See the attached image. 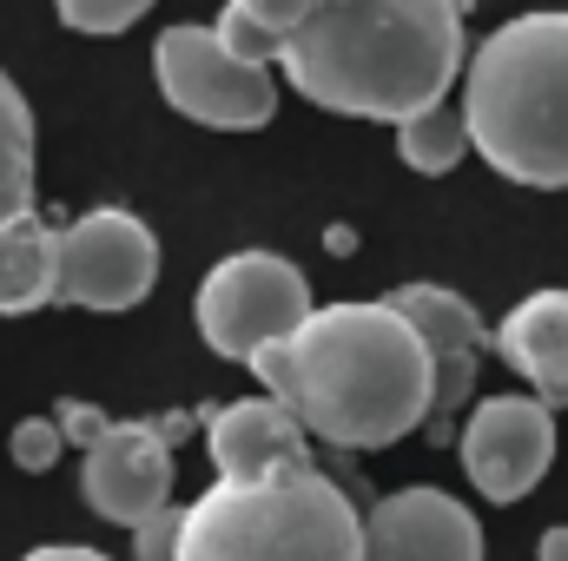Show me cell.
I'll return each mask as SVG.
<instances>
[{"label":"cell","mask_w":568,"mask_h":561,"mask_svg":"<svg viewBox=\"0 0 568 561\" xmlns=\"http://www.w3.org/2000/svg\"><path fill=\"white\" fill-rule=\"evenodd\" d=\"M192 310H199L205 350L252 370V357L284 344L291 330H304V317L317 304H311V278L291 258H278V252H232V258H219L205 272Z\"/></svg>","instance_id":"obj_5"},{"label":"cell","mask_w":568,"mask_h":561,"mask_svg":"<svg viewBox=\"0 0 568 561\" xmlns=\"http://www.w3.org/2000/svg\"><path fill=\"white\" fill-rule=\"evenodd\" d=\"M536 561H568V529H542V542H536Z\"/></svg>","instance_id":"obj_24"},{"label":"cell","mask_w":568,"mask_h":561,"mask_svg":"<svg viewBox=\"0 0 568 561\" xmlns=\"http://www.w3.org/2000/svg\"><path fill=\"white\" fill-rule=\"evenodd\" d=\"M33 212V106L0 73V232Z\"/></svg>","instance_id":"obj_15"},{"label":"cell","mask_w":568,"mask_h":561,"mask_svg":"<svg viewBox=\"0 0 568 561\" xmlns=\"http://www.w3.org/2000/svg\"><path fill=\"white\" fill-rule=\"evenodd\" d=\"M496 357L529 377L549 410L568 404V290H529L496 324Z\"/></svg>","instance_id":"obj_13"},{"label":"cell","mask_w":568,"mask_h":561,"mask_svg":"<svg viewBox=\"0 0 568 561\" xmlns=\"http://www.w3.org/2000/svg\"><path fill=\"white\" fill-rule=\"evenodd\" d=\"M469 0H324L284 40V80L324 113L404 126L469 73Z\"/></svg>","instance_id":"obj_2"},{"label":"cell","mask_w":568,"mask_h":561,"mask_svg":"<svg viewBox=\"0 0 568 561\" xmlns=\"http://www.w3.org/2000/svg\"><path fill=\"white\" fill-rule=\"evenodd\" d=\"M463 126L496 178L568 192V13H516L469 53Z\"/></svg>","instance_id":"obj_3"},{"label":"cell","mask_w":568,"mask_h":561,"mask_svg":"<svg viewBox=\"0 0 568 561\" xmlns=\"http://www.w3.org/2000/svg\"><path fill=\"white\" fill-rule=\"evenodd\" d=\"M212 27H219V40H225L239 60H252V67H278L284 60V33H272L245 0H225V13H219Z\"/></svg>","instance_id":"obj_17"},{"label":"cell","mask_w":568,"mask_h":561,"mask_svg":"<svg viewBox=\"0 0 568 561\" xmlns=\"http://www.w3.org/2000/svg\"><path fill=\"white\" fill-rule=\"evenodd\" d=\"M456 442H463V469L476 496L523 502L556 462V410L542 397H483Z\"/></svg>","instance_id":"obj_8"},{"label":"cell","mask_w":568,"mask_h":561,"mask_svg":"<svg viewBox=\"0 0 568 561\" xmlns=\"http://www.w3.org/2000/svg\"><path fill=\"white\" fill-rule=\"evenodd\" d=\"M159 429H165V442H185V429H192V417H185V410H172V417H159Z\"/></svg>","instance_id":"obj_26"},{"label":"cell","mask_w":568,"mask_h":561,"mask_svg":"<svg viewBox=\"0 0 568 561\" xmlns=\"http://www.w3.org/2000/svg\"><path fill=\"white\" fill-rule=\"evenodd\" d=\"M205 456L219 482H272L311 462V429L284 410L278 397H239L205 417Z\"/></svg>","instance_id":"obj_10"},{"label":"cell","mask_w":568,"mask_h":561,"mask_svg":"<svg viewBox=\"0 0 568 561\" xmlns=\"http://www.w3.org/2000/svg\"><path fill=\"white\" fill-rule=\"evenodd\" d=\"M152 80L172 113L219 126V133H258L278 113V73L239 60L219 40V27H192V20L165 27L152 47Z\"/></svg>","instance_id":"obj_6"},{"label":"cell","mask_w":568,"mask_h":561,"mask_svg":"<svg viewBox=\"0 0 568 561\" xmlns=\"http://www.w3.org/2000/svg\"><path fill=\"white\" fill-rule=\"evenodd\" d=\"M324 252H331V258H344V252H357V238H351V225H331V232H324Z\"/></svg>","instance_id":"obj_25"},{"label":"cell","mask_w":568,"mask_h":561,"mask_svg":"<svg viewBox=\"0 0 568 561\" xmlns=\"http://www.w3.org/2000/svg\"><path fill=\"white\" fill-rule=\"evenodd\" d=\"M80 496L100 522L140 529L145 516L172 509V442L159 422H113L93 449H80Z\"/></svg>","instance_id":"obj_9"},{"label":"cell","mask_w":568,"mask_h":561,"mask_svg":"<svg viewBox=\"0 0 568 561\" xmlns=\"http://www.w3.org/2000/svg\"><path fill=\"white\" fill-rule=\"evenodd\" d=\"M53 422H60V429H67V442H80V449H93V442L113 429V417H106V410H93V404H73V397L53 410Z\"/></svg>","instance_id":"obj_21"},{"label":"cell","mask_w":568,"mask_h":561,"mask_svg":"<svg viewBox=\"0 0 568 561\" xmlns=\"http://www.w3.org/2000/svg\"><path fill=\"white\" fill-rule=\"evenodd\" d=\"M179 561H364V516L317 469L272 482L212 476V489L185 502Z\"/></svg>","instance_id":"obj_4"},{"label":"cell","mask_w":568,"mask_h":561,"mask_svg":"<svg viewBox=\"0 0 568 561\" xmlns=\"http://www.w3.org/2000/svg\"><path fill=\"white\" fill-rule=\"evenodd\" d=\"M245 7H252V13H258L272 33H284V40H291V33H297V27H304V20H311L324 0H245Z\"/></svg>","instance_id":"obj_22"},{"label":"cell","mask_w":568,"mask_h":561,"mask_svg":"<svg viewBox=\"0 0 568 561\" xmlns=\"http://www.w3.org/2000/svg\"><path fill=\"white\" fill-rule=\"evenodd\" d=\"M364 561H483V522L443 489H397L364 516Z\"/></svg>","instance_id":"obj_11"},{"label":"cell","mask_w":568,"mask_h":561,"mask_svg":"<svg viewBox=\"0 0 568 561\" xmlns=\"http://www.w3.org/2000/svg\"><path fill=\"white\" fill-rule=\"evenodd\" d=\"M53 13H60V27H73L87 40H113L152 13V0H53Z\"/></svg>","instance_id":"obj_18"},{"label":"cell","mask_w":568,"mask_h":561,"mask_svg":"<svg viewBox=\"0 0 568 561\" xmlns=\"http://www.w3.org/2000/svg\"><path fill=\"white\" fill-rule=\"evenodd\" d=\"M390 304L424 330L429 357H436V417H456L469 404L483 350H489V330H483L476 304L456 297V290H443V284H397Z\"/></svg>","instance_id":"obj_12"},{"label":"cell","mask_w":568,"mask_h":561,"mask_svg":"<svg viewBox=\"0 0 568 561\" xmlns=\"http://www.w3.org/2000/svg\"><path fill=\"white\" fill-rule=\"evenodd\" d=\"M60 304V232L27 212L0 232V317H27Z\"/></svg>","instance_id":"obj_14"},{"label":"cell","mask_w":568,"mask_h":561,"mask_svg":"<svg viewBox=\"0 0 568 561\" xmlns=\"http://www.w3.org/2000/svg\"><path fill=\"white\" fill-rule=\"evenodd\" d=\"M13 462L27 469V476H47L53 462H60V449H67V429L53 417H27V422H13Z\"/></svg>","instance_id":"obj_19"},{"label":"cell","mask_w":568,"mask_h":561,"mask_svg":"<svg viewBox=\"0 0 568 561\" xmlns=\"http://www.w3.org/2000/svg\"><path fill=\"white\" fill-rule=\"evenodd\" d=\"M159 284V238L140 212L100 205L60 232V304L133 310Z\"/></svg>","instance_id":"obj_7"},{"label":"cell","mask_w":568,"mask_h":561,"mask_svg":"<svg viewBox=\"0 0 568 561\" xmlns=\"http://www.w3.org/2000/svg\"><path fill=\"white\" fill-rule=\"evenodd\" d=\"M20 561H113V555H100L87 542H47V549H27Z\"/></svg>","instance_id":"obj_23"},{"label":"cell","mask_w":568,"mask_h":561,"mask_svg":"<svg viewBox=\"0 0 568 561\" xmlns=\"http://www.w3.org/2000/svg\"><path fill=\"white\" fill-rule=\"evenodd\" d=\"M469 152H476V145H469V126H463V106H456V113H449V106H429V113H417V120L397 126V159H404L410 172H424V178L456 172Z\"/></svg>","instance_id":"obj_16"},{"label":"cell","mask_w":568,"mask_h":561,"mask_svg":"<svg viewBox=\"0 0 568 561\" xmlns=\"http://www.w3.org/2000/svg\"><path fill=\"white\" fill-rule=\"evenodd\" d=\"M179 522H185V509H159V516H145L140 529H133L140 561H179Z\"/></svg>","instance_id":"obj_20"},{"label":"cell","mask_w":568,"mask_h":561,"mask_svg":"<svg viewBox=\"0 0 568 561\" xmlns=\"http://www.w3.org/2000/svg\"><path fill=\"white\" fill-rule=\"evenodd\" d=\"M252 377L337 449H390L436 417V357L390 297L317 304L304 330L252 357Z\"/></svg>","instance_id":"obj_1"}]
</instances>
